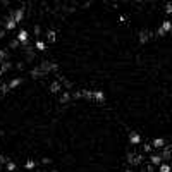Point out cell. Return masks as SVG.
Masks as SVG:
<instances>
[{"mask_svg":"<svg viewBox=\"0 0 172 172\" xmlns=\"http://www.w3.org/2000/svg\"><path fill=\"white\" fill-rule=\"evenodd\" d=\"M24 167H26L28 171H33V169L36 167V162H34V160H28V162L24 164Z\"/></svg>","mask_w":172,"mask_h":172,"instance_id":"9c48e42d","label":"cell"},{"mask_svg":"<svg viewBox=\"0 0 172 172\" xmlns=\"http://www.w3.org/2000/svg\"><path fill=\"white\" fill-rule=\"evenodd\" d=\"M159 169H160V172H171V165L169 164H160Z\"/></svg>","mask_w":172,"mask_h":172,"instance_id":"7c38bea8","label":"cell"},{"mask_svg":"<svg viewBox=\"0 0 172 172\" xmlns=\"http://www.w3.org/2000/svg\"><path fill=\"white\" fill-rule=\"evenodd\" d=\"M164 145H165V140H164V138H157V140H153V143H152V148H157V150H160Z\"/></svg>","mask_w":172,"mask_h":172,"instance_id":"6da1fadb","label":"cell"},{"mask_svg":"<svg viewBox=\"0 0 172 172\" xmlns=\"http://www.w3.org/2000/svg\"><path fill=\"white\" fill-rule=\"evenodd\" d=\"M21 84V79H12L10 83H9V88H16V86H19Z\"/></svg>","mask_w":172,"mask_h":172,"instance_id":"4fadbf2b","label":"cell"},{"mask_svg":"<svg viewBox=\"0 0 172 172\" xmlns=\"http://www.w3.org/2000/svg\"><path fill=\"white\" fill-rule=\"evenodd\" d=\"M3 57H5V52H0V60H2Z\"/></svg>","mask_w":172,"mask_h":172,"instance_id":"d6986e66","label":"cell"},{"mask_svg":"<svg viewBox=\"0 0 172 172\" xmlns=\"http://www.w3.org/2000/svg\"><path fill=\"white\" fill-rule=\"evenodd\" d=\"M69 98H71V95H69V93H62V96H60V102H62V103H65Z\"/></svg>","mask_w":172,"mask_h":172,"instance_id":"9a60e30c","label":"cell"},{"mask_svg":"<svg viewBox=\"0 0 172 172\" xmlns=\"http://www.w3.org/2000/svg\"><path fill=\"white\" fill-rule=\"evenodd\" d=\"M93 96H95L96 100H100V102H102V100H105V95H103V91H95V93H93Z\"/></svg>","mask_w":172,"mask_h":172,"instance_id":"8fae6325","label":"cell"},{"mask_svg":"<svg viewBox=\"0 0 172 172\" xmlns=\"http://www.w3.org/2000/svg\"><path fill=\"white\" fill-rule=\"evenodd\" d=\"M150 162H152L153 165H157V167H159L164 160H162V157H160V155H152V157H150Z\"/></svg>","mask_w":172,"mask_h":172,"instance_id":"277c9868","label":"cell"},{"mask_svg":"<svg viewBox=\"0 0 172 172\" xmlns=\"http://www.w3.org/2000/svg\"><path fill=\"white\" fill-rule=\"evenodd\" d=\"M57 88H59V84H57V83H53V84H52V91H55Z\"/></svg>","mask_w":172,"mask_h":172,"instance_id":"ac0fdd59","label":"cell"},{"mask_svg":"<svg viewBox=\"0 0 172 172\" xmlns=\"http://www.w3.org/2000/svg\"><path fill=\"white\" fill-rule=\"evenodd\" d=\"M7 171L9 172L16 171V164H14V162H9V164H7Z\"/></svg>","mask_w":172,"mask_h":172,"instance_id":"2e32d148","label":"cell"},{"mask_svg":"<svg viewBox=\"0 0 172 172\" xmlns=\"http://www.w3.org/2000/svg\"><path fill=\"white\" fill-rule=\"evenodd\" d=\"M29 172H33V171H29Z\"/></svg>","mask_w":172,"mask_h":172,"instance_id":"7402d4cb","label":"cell"},{"mask_svg":"<svg viewBox=\"0 0 172 172\" xmlns=\"http://www.w3.org/2000/svg\"><path fill=\"white\" fill-rule=\"evenodd\" d=\"M34 45H36V48H38V50H45V47H47V43H45V41H41V40H36V43H34Z\"/></svg>","mask_w":172,"mask_h":172,"instance_id":"30bf717a","label":"cell"},{"mask_svg":"<svg viewBox=\"0 0 172 172\" xmlns=\"http://www.w3.org/2000/svg\"><path fill=\"white\" fill-rule=\"evenodd\" d=\"M169 155H171V146H164V152H162V160H169Z\"/></svg>","mask_w":172,"mask_h":172,"instance_id":"5b68a950","label":"cell"},{"mask_svg":"<svg viewBox=\"0 0 172 172\" xmlns=\"http://www.w3.org/2000/svg\"><path fill=\"white\" fill-rule=\"evenodd\" d=\"M17 40H19L21 43H26V41H28V31H26V29H21L19 34H17Z\"/></svg>","mask_w":172,"mask_h":172,"instance_id":"3957f363","label":"cell"},{"mask_svg":"<svg viewBox=\"0 0 172 172\" xmlns=\"http://www.w3.org/2000/svg\"><path fill=\"white\" fill-rule=\"evenodd\" d=\"M24 17V10H16V17H14V21H16V24L17 22H21V19Z\"/></svg>","mask_w":172,"mask_h":172,"instance_id":"52a82bcc","label":"cell"},{"mask_svg":"<svg viewBox=\"0 0 172 172\" xmlns=\"http://www.w3.org/2000/svg\"><path fill=\"white\" fill-rule=\"evenodd\" d=\"M47 38H48V41H55V33L53 31H47Z\"/></svg>","mask_w":172,"mask_h":172,"instance_id":"5bb4252c","label":"cell"},{"mask_svg":"<svg viewBox=\"0 0 172 172\" xmlns=\"http://www.w3.org/2000/svg\"><path fill=\"white\" fill-rule=\"evenodd\" d=\"M143 150H145V152H146V153H148V152H152V150H153V148H152V145H145V148H143Z\"/></svg>","mask_w":172,"mask_h":172,"instance_id":"e0dca14e","label":"cell"},{"mask_svg":"<svg viewBox=\"0 0 172 172\" xmlns=\"http://www.w3.org/2000/svg\"><path fill=\"white\" fill-rule=\"evenodd\" d=\"M129 141H131L133 145H138V143H141V136H140L138 133H131V134H129Z\"/></svg>","mask_w":172,"mask_h":172,"instance_id":"7a4b0ae2","label":"cell"},{"mask_svg":"<svg viewBox=\"0 0 172 172\" xmlns=\"http://www.w3.org/2000/svg\"><path fill=\"white\" fill-rule=\"evenodd\" d=\"M5 28H7V29H14V28H16V21H14V17H9V19H7Z\"/></svg>","mask_w":172,"mask_h":172,"instance_id":"8992f818","label":"cell"},{"mask_svg":"<svg viewBox=\"0 0 172 172\" xmlns=\"http://www.w3.org/2000/svg\"><path fill=\"white\" fill-rule=\"evenodd\" d=\"M126 172H133V171H126Z\"/></svg>","mask_w":172,"mask_h":172,"instance_id":"44dd1931","label":"cell"},{"mask_svg":"<svg viewBox=\"0 0 172 172\" xmlns=\"http://www.w3.org/2000/svg\"><path fill=\"white\" fill-rule=\"evenodd\" d=\"M50 172H57V171H50Z\"/></svg>","mask_w":172,"mask_h":172,"instance_id":"ffe728a7","label":"cell"},{"mask_svg":"<svg viewBox=\"0 0 172 172\" xmlns=\"http://www.w3.org/2000/svg\"><path fill=\"white\" fill-rule=\"evenodd\" d=\"M171 28H172V22H171V21H165V22L162 24V28H160V29H162L164 33H167V31H171Z\"/></svg>","mask_w":172,"mask_h":172,"instance_id":"ba28073f","label":"cell"}]
</instances>
